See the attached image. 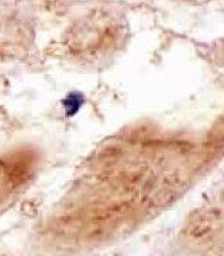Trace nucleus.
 I'll return each instance as SVG.
<instances>
[{"label": "nucleus", "instance_id": "nucleus-1", "mask_svg": "<svg viewBox=\"0 0 224 256\" xmlns=\"http://www.w3.org/2000/svg\"><path fill=\"white\" fill-rule=\"evenodd\" d=\"M82 102H80L78 95H72L68 96V100L66 102V110H67L68 116H72V114H76V112L81 108Z\"/></svg>", "mask_w": 224, "mask_h": 256}]
</instances>
